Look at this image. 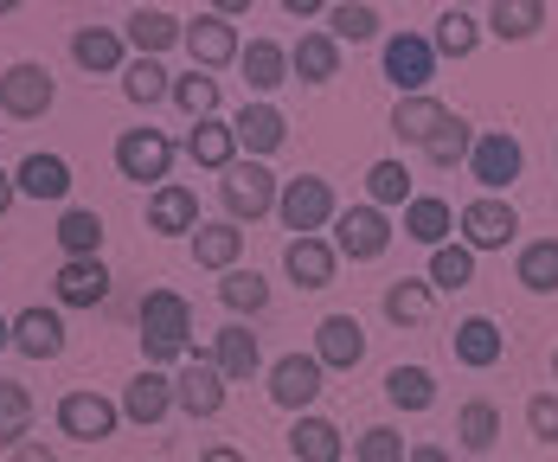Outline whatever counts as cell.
I'll use <instances>...</instances> for the list:
<instances>
[{"mask_svg": "<svg viewBox=\"0 0 558 462\" xmlns=\"http://www.w3.org/2000/svg\"><path fill=\"white\" fill-rule=\"evenodd\" d=\"M142 353H148V366L161 373L173 360H193V308H186V295L180 289H148L142 295Z\"/></svg>", "mask_w": 558, "mask_h": 462, "instance_id": "1", "label": "cell"}, {"mask_svg": "<svg viewBox=\"0 0 558 462\" xmlns=\"http://www.w3.org/2000/svg\"><path fill=\"white\" fill-rule=\"evenodd\" d=\"M219 199H225V212H231V226H257V219H270L277 212V199H282V186H277V173L264 168V161H231V168L219 173Z\"/></svg>", "mask_w": 558, "mask_h": 462, "instance_id": "2", "label": "cell"}, {"mask_svg": "<svg viewBox=\"0 0 558 462\" xmlns=\"http://www.w3.org/2000/svg\"><path fill=\"white\" fill-rule=\"evenodd\" d=\"M277 219H282V231H295V238H322V231L340 219L335 186H328L322 173H295V180H282Z\"/></svg>", "mask_w": 558, "mask_h": 462, "instance_id": "3", "label": "cell"}, {"mask_svg": "<svg viewBox=\"0 0 558 462\" xmlns=\"http://www.w3.org/2000/svg\"><path fill=\"white\" fill-rule=\"evenodd\" d=\"M116 173L161 193L168 173H173V142L161 135V129H122V135H116Z\"/></svg>", "mask_w": 558, "mask_h": 462, "instance_id": "4", "label": "cell"}, {"mask_svg": "<svg viewBox=\"0 0 558 462\" xmlns=\"http://www.w3.org/2000/svg\"><path fill=\"white\" fill-rule=\"evenodd\" d=\"M437 77V46L424 33H391L386 39V84L398 97H430Z\"/></svg>", "mask_w": 558, "mask_h": 462, "instance_id": "5", "label": "cell"}, {"mask_svg": "<svg viewBox=\"0 0 558 462\" xmlns=\"http://www.w3.org/2000/svg\"><path fill=\"white\" fill-rule=\"evenodd\" d=\"M58 104V84L46 64H33V58H20V64H7L0 71V110L13 115V122H39V115Z\"/></svg>", "mask_w": 558, "mask_h": 462, "instance_id": "6", "label": "cell"}, {"mask_svg": "<svg viewBox=\"0 0 558 462\" xmlns=\"http://www.w3.org/2000/svg\"><path fill=\"white\" fill-rule=\"evenodd\" d=\"M520 168H526V148H520L507 129H482V135H475V148H469V173L482 180L488 199H501L507 186L520 180Z\"/></svg>", "mask_w": 558, "mask_h": 462, "instance_id": "7", "label": "cell"}, {"mask_svg": "<svg viewBox=\"0 0 558 462\" xmlns=\"http://www.w3.org/2000/svg\"><path fill=\"white\" fill-rule=\"evenodd\" d=\"M513 231H520V212L507 199H488V193L456 212V244H469V251H507Z\"/></svg>", "mask_w": 558, "mask_h": 462, "instance_id": "8", "label": "cell"}, {"mask_svg": "<svg viewBox=\"0 0 558 462\" xmlns=\"http://www.w3.org/2000/svg\"><path fill=\"white\" fill-rule=\"evenodd\" d=\"M335 251L353 257V264H379L391 251V219L379 206H347L335 219Z\"/></svg>", "mask_w": 558, "mask_h": 462, "instance_id": "9", "label": "cell"}, {"mask_svg": "<svg viewBox=\"0 0 558 462\" xmlns=\"http://www.w3.org/2000/svg\"><path fill=\"white\" fill-rule=\"evenodd\" d=\"M322 379H328V366L315 353H282L277 366H270V399L282 411H295V417H308V404L322 399Z\"/></svg>", "mask_w": 558, "mask_h": 462, "instance_id": "10", "label": "cell"}, {"mask_svg": "<svg viewBox=\"0 0 558 462\" xmlns=\"http://www.w3.org/2000/svg\"><path fill=\"white\" fill-rule=\"evenodd\" d=\"M116 424H122V404H110L104 392H64L58 399V430L71 443H104V437H116Z\"/></svg>", "mask_w": 558, "mask_h": 462, "instance_id": "11", "label": "cell"}, {"mask_svg": "<svg viewBox=\"0 0 558 462\" xmlns=\"http://www.w3.org/2000/svg\"><path fill=\"white\" fill-rule=\"evenodd\" d=\"M186 52H193V71H219V64H238V52H244V39H238V26L225 20V13H193L186 20V39H180Z\"/></svg>", "mask_w": 558, "mask_h": 462, "instance_id": "12", "label": "cell"}, {"mask_svg": "<svg viewBox=\"0 0 558 462\" xmlns=\"http://www.w3.org/2000/svg\"><path fill=\"white\" fill-rule=\"evenodd\" d=\"M173 404L186 417H219L225 411V373L213 366V353H193L186 360V373L173 379Z\"/></svg>", "mask_w": 558, "mask_h": 462, "instance_id": "13", "label": "cell"}, {"mask_svg": "<svg viewBox=\"0 0 558 462\" xmlns=\"http://www.w3.org/2000/svg\"><path fill=\"white\" fill-rule=\"evenodd\" d=\"M231 129H238V155L244 161H264V155H277L282 142H289V115L277 104H244V110L231 115Z\"/></svg>", "mask_w": 558, "mask_h": 462, "instance_id": "14", "label": "cell"}, {"mask_svg": "<svg viewBox=\"0 0 558 462\" xmlns=\"http://www.w3.org/2000/svg\"><path fill=\"white\" fill-rule=\"evenodd\" d=\"M328 373H353L360 360H366V328H360V315H328L322 328H315V346H308Z\"/></svg>", "mask_w": 558, "mask_h": 462, "instance_id": "15", "label": "cell"}, {"mask_svg": "<svg viewBox=\"0 0 558 462\" xmlns=\"http://www.w3.org/2000/svg\"><path fill=\"white\" fill-rule=\"evenodd\" d=\"M282 270L295 277V289H328L335 270H340L335 238H289V244H282Z\"/></svg>", "mask_w": 558, "mask_h": 462, "instance_id": "16", "label": "cell"}, {"mask_svg": "<svg viewBox=\"0 0 558 462\" xmlns=\"http://www.w3.org/2000/svg\"><path fill=\"white\" fill-rule=\"evenodd\" d=\"M173 411V379L168 373H155V366H142L129 386H122V417L129 424H142V430H155L161 417Z\"/></svg>", "mask_w": 558, "mask_h": 462, "instance_id": "17", "label": "cell"}, {"mask_svg": "<svg viewBox=\"0 0 558 462\" xmlns=\"http://www.w3.org/2000/svg\"><path fill=\"white\" fill-rule=\"evenodd\" d=\"M129 39L110 33V26H77L71 33V58H77V71H90V77H122L129 71Z\"/></svg>", "mask_w": 558, "mask_h": 462, "instance_id": "18", "label": "cell"}, {"mask_svg": "<svg viewBox=\"0 0 558 462\" xmlns=\"http://www.w3.org/2000/svg\"><path fill=\"white\" fill-rule=\"evenodd\" d=\"M213 366L225 373V386H244V379H257V366H264V346L257 335L244 328V321H231L213 335Z\"/></svg>", "mask_w": 558, "mask_h": 462, "instance_id": "19", "label": "cell"}, {"mask_svg": "<svg viewBox=\"0 0 558 462\" xmlns=\"http://www.w3.org/2000/svg\"><path fill=\"white\" fill-rule=\"evenodd\" d=\"M13 346H20L26 360H58V353H64V315H58V308H39V302L20 308V315H13Z\"/></svg>", "mask_w": 558, "mask_h": 462, "instance_id": "20", "label": "cell"}, {"mask_svg": "<svg viewBox=\"0 0 558 462\" xmlns=\"http://www.w3.org/2000/svg\"><path fill=\"white\" fill-rule=\"evenodd\" d=\"M148 231H161V238H193V231H199V193L180 186V180H168V186L148 199Z\"/></svg>", "mask_w": 558, "mask_h": 462, "instance_id": "21", "label": "cell"}, {"mask_svg": "<svg viewBox=\"0 0 558 462\" xmlns=\"http://www.w3.org/2000/svg\"><path fill=\"white\" fill-rule=\"evenodd\" d=\"M52 295L64 302V308H97V302L110 295V270H104V257H77V264H58Z\"/></svg>", "mask_w": 558, "mask_h": 462, "instance_id": "22", "label": "cell"}, {"mask_svg": "<svg viewBox=\"0 0 558 462\" xmlns=\"http://www.w3.org/2000/svg\"><path fill=\"white\" fill-rule=\"evenodd\" d=\"M449 346H456V360H462L469 373H488V366H501L507 335L495 328V321H488V315H469V321H456Z\"/></svg>", "mask_w": 558, "mask_h": 462, "instance_id": "23", "label": "cell"}, {"mask_svg": "<svg viewBox=\"0 0 558 462\" xmlns=\"http://www.w3.org/2000/svg\"><path fill=\"white\" fill-rule=\"evenodd\" d=\"M122 39H129L142 58H161L168 46L186 39V20H173L168 7H135V13H129V26H122Z\"/></svg>", "mask_w": 558, "mask_h": 462, "instance_id": "24", "label": "cell"}, {"mask_svg": "<svg viewBox=\"0 0 558 462\" xmlns=\"http://www.w3.org/2000/svg\"><path fill=\"white\" fill-rule=\"evenodd\" d=\"M238 71H244V84L257 90V104H270V90L289 84V46H277V39H251V46L238 52Z\"/></svg>", "mask_w": 558, "mask_h": 462, "instance_id": "25", "label": "cell"}, {"mask_svg": "<svg viewBox=\"0 0 558 462\" xmlns=\"http://www.w3.org/2000/svg\"><path fill=\"white\" fill-rule=\"evenodd\" d=\"M186 161H193V168L225 173L231 161H238V129H231L225 115H213V122H193V129H186Z\"/></svg>", "mask_w": 558, "mask_h": 462, "instance_id": "26", "label": "cell"}, {"mask_svg": "<svg viewBox=\"0 0 558 462\" xmlns=\"http://www.w3.org/2000/svg\"><path fill=\"white\" fill-rule=\"evenodd\" d=\"M444 122H449L444 97H398V110H391V135L411 142V148H430V135H437Z\"/></svg>", "mask_w": 558, "mask_h": 462, "instance_id": "27", "label": "cell"}, {"mask_svg": "<svg viewBox=\"0 0 558 462\" xmlns=\"http://www.w3.org/2000/svg\"><path fill=\"white\" fill-rule=\"evenodd\" d=\"M449 231H456L449 199H437V193H417V199L404 206V238H411V244H424V251H444Z\"/></svg>", "mask_w": 558, "mask_h": 462, "instance_id": "28", "label": "cell"}, {"mask_svg": "<svg viewBox=\"0 0 558 462\" xmlns=\"http://www.w3.org/2000/svg\"><path fill=\"white\" fill-rule=\"evenodd\" d=\"M13 186L26 199H71V161L64 155H26L13 168Z\"/></svg>", "mask_w": 558, "mask_h": 462, "instance_id": "29", "label": "cell"}, {"mask_svg": "<svg viewBox=\"0 0 558 462\" xmlns=\"http://www.w3.org/2000/svg\"><path fill=\"white\" fill-rule=\"evenodd\" d=\"M238 257H244V226H231V219H213V226L193 231V264L199 270H238Z\"/></svg>", "mask_w": 558, "mask_h": 462, "instance_id": "30", "label": "cell"}, {"mask_svg": "<svg viewBox=\"0 0 558 462\" xmlns=\"http://www.w3.org/2000/svg\"><path fill=\"white\" fill-rule=\"evenodd\" d=\"M289 77H302V84H335L340 77V46L328 33H302L295 46H289Z\"/></svg>", "mask_w": 558, "mask_h": 462, "instance_id": "31", "label": "cell"}, {"mask_svg": "<svg viewBox=\"0 0 558 462\" xmlns=\"http://www.w3.org/2000/svg\"><path fill=\"white\" fill-rule=\"evenodd\" d=\"M52 238H58V251H64V264H77V257H97V251H104V219H97L90 206H64Z\"/></svg>", "mask_w": 558, "mask_h": 462, "instance_id": "32", "label": "cell"}, {"mask_svg": "<svg viewBox=\"0 0 558 462\" xmlns=\"http://www.w3.org/2000/svg\"><path fill=\"white\" fill-rule=\"evenodd\" d=\"M289 450H295V462H340V457H347L340 430L328 424V417H315V411L289 424Z\"/></svg>", "mask_w": 558, "mask_h": 462, "instance_id": "33", "label": "cell"}, {"mask_svg": "<svg viewBox=\"0 0 558 462\" xmlns=\"http://www.w3.org/2000/svg\"><path fill=\"white\" fill-rule=\"evenodd\" d=\"M546 20H553V13H546V0H495V7H488V33H495V39H507V46L533 39Z\"/></svg>", "mask_w": 558, "mask_h": 462, "instance_id": "34", "label": "cell"}, {"mask_svg": "<svg viewBox=\"0 0 558 462\" xmlns=\"http://www.w3.org/2000/svg\"><path fill=\"white\" fill-rule=\"evenodd\" d=\"M430 308H437V289L424 283V277L386 283V321L391 328H417V321H430Z\"/></svg>", "mask_w": 558, "mask_h": 462, "instance_id": "35", "label": "cell"}, {"mask_svg": "<svg viewBox=\"0 0 558 462\" xmlns=\"http://www.w3.org/2000/svg\"><path fill=\"white\" fill-rule=\"evenodd\" d=\"M482 33H488V26H482L469 7H444V13H437V33H430V46H437V58H475Z\"/></svg>", "mask_w": 558, "mask_h": 462, "instance_id": "36", "label": "cell"}, {"mask_svg": "<svg viewBox=\"0 0 558 462\" xmlns=\"http://www.w3.org/2000/svg\"><path fill=\"white\" fill-rule=\"evenodd\" d=\"M513 277H520V289H533V295H558V238H533V244H520Z\"/></svg>", "mask_w": 558, "mask_h": 462, "instance_id": "37", "label": "cell"}, {"mask_svg": "<svg viewBox=\"0 0 558 462\" xmlns=\"http://www.w3.org/2000/svg\"><path fill=\"white\" fill-rule=\"evenodd\" d=\"M495 437H501V411H495L488 399H469L462 411H456V443H462V450L482 457V450H495Z\"/></svg>", "mask_w": 558, "mask_h": 462, "instance_id": "38", "label": "cell"}, {"mask_svg": "<svg viewBox=\"0 0 558 462\" xmlns=\"http://www.w3.org/2000/svg\"><path fill=\"white\" fill-rule=\"evenodd\" d=\"M33 430V392L20 379H0V450H20Z\"/></svg>", "mask_w": 558, "mask_h": 462, "instance_id": "39", "label": "cell"}, {"mask_svg": "<svg viewBox=\"0 0 558 462\" xmlns=\"http://www.w3.org/2000/svg\"><path fill=\"white\" fill-rule=\"evenodd\" d=\"M173 104L186 122H213L219 115V77L213 71H186V77H173Z\"/></svg>", "mask_w": 558, "mask_h": 462, "instance_id": "40", "label": "cell"}, {"mask_svg": "<svg viewBox=\"0 0 558 462\" xmlns=\"http://www.w3.org/2000/svg\"><path fill=\"white\" fill-rule=\"evenodd\" d=\"M411 199H417V193H411V168H404V161H373V168H366V206L386 212V206H411Z\"/></svg>", "mask_w": 558, "mask_h": 462, "instance_id": "41", "label": "cell"}, {"mask_svg": "<svg viewBox=\"0 0 558 462\" xmlns=\"http://www.w3.org/2000/svg\"><path fill=\"white\" fill-rule=\"evenodd\" d=\"M122 97L142 104V110H155L161 97H173V77L161 71V58H135V64L122 71Z\"/></svg>", "mask_w": 558, "mask_h": 462, "instance_id": "42", "label": "cell"}, {"mask_svg": "<svg viewBox=\"0 0 558 462\" xmlns=\"http://www.w3.org/2000/svg\"><path fill=\"white\" fill-rule=\"evenodd\" d=\"M219 302L231 308V315H264L270 308V283L257 277V270H225V283H219Z\"/></svg>", "mask_w": 558, "mask_h": 462, "instance_id": "43", "label": "cell"}, {"mask_svg": "<svg viewBox=\"0 0 558 462\" xmlns=\"http://www.w3.org/2000/svg\"><path fill=\"white\" fill-rule=\"evenodd\" d=\"M386 399L398 404V411H430V404H437V379H430L424 366H391Z\"/></svg>", "mask_w": 558, "mask_h": 462, "instance_id": "44", "label": "cell"}, {"mask_svg": "<svg viewBox=\"0 0 558 462\" xmlns=\"http://www.w3.org/2000/svg\"><path fill=\"white\" fill-rule=\"evenodd\" d=\"M328 39L335 46H366V39H379V7H328Z\"/></svg>", "mask_w": 558, "mask_h": 462, "instance_id": "45", "label": "cell"}, {"mask_svg": "<svg viewBox=\"0 0 558 462\" xmlns=\"http://www.w3.org/2000/svg\"><path fill=\"white\" fill-rule=\"evenodd\" d=\"M430 289H469L475 283V251L469 244H444V251H430V277H424Z\"/></svg>", "mask_w": 558, "mask_h": 462, "instance_id": "46", "label": "cell"}, {"mask_svg": "<svg viewBox=\"0 0 558 462\" xmlns=\"http://www.w3.org/2000/svg\"><path fill=\"white\" fill-rule=\"evenodd\" d=\"M469 148H475V129H469L462 115H449L444 129L430 135L424 155H430V168H469Z\"/></svg>", "mask_w": 558, "mask_h": 462, "instance_id": "47", "label": "cell"}, {"mask_svg": "<svg viewBox=\"0 0 558 462\" xmlns=\"http://www.w3.org/2000/svg\"><path fill=\"white\" fill-rule=\"evenodd\" d=\"M411 450H404V437L391 430V424H373V430H360L353 437V462H404Z\"/></svg>", "mask_w": 558, "mask_h": 462, "instance_id": "48", "label": "cell"}, {"mask_svg": "<svg viewBox=\"0 0 558 462\" xmlns=\"http://www.w3.org/2000/svg\"><path fill=\"white\" fill-rule=\"evenodd\" d=\"M526 430L539 443H558V392H533L526 399Z\"/></svg>", "mask_w": 558, "mask_h": 462, "instance_id": "49", "label": "cell"}, {"mask_svg": "<svg viewBox=\"0 0 558 462\" xmlns=\"http://www.w3.org/2000/svg\"><path fill=\"white\" fill-rule=\"evenodd\" d=\"M13 462H58V457H52V443H33V437H26V443L13 450Z\"/></svg>", "mask_w": 558, "mask_h": 462, "instance_id": "50", "label": "cell"}, {"mask_svg": "<svg viewBox=\"0 0 558 462\" xmlns=\"http://www.w3.org/2000/svg\"><path fill=\"white\" fill-rule=\"evenodd\" d=\"M404 462H456V457L437 450V443H411V457H404Z\"/></svg>", "mask_w": 558, "mask_h": 462, "instance_id": "51", "label": "cell"}, {"mask_svg": "<svg viewBox=\"0 0 558 462\" xmlns=\"http://www.w3.org/2000/svg\"><path fill=\"white\" fill-rule=\"evenodd\" d=\"M13 199H20V186H13V173L0 168V219H7V212H13Z\"/></svg>", "mask_w": 558, "mask_h": 462, "instance_id": "52", "label": "cell"}, {"mask_svg": "<svg viewBox=\"0 0 558 462\" xmlns=\"http://www.w3.org/2000/svg\"><path fill=\"white\" fill-rule=\"evenodd\" d=\"M199 462H244V457H238L231 443H213V450H206V457H199Z\"/></svg>", "mask_w": 558, "mask_h": 462, "instance_id": "53", "label": "cell"}, {"mask_svg": "<svg viewBox=\"0 0 558 462\" xmlns=\"http://www.w3.org/2000/svg\"><path fill=\"white\" fill-rule=\"evenodd\" d=\"M13 346V315H0V353Z\"/></svg>", "mask_w": 558, "mask_h": 462, "instance_id": "54", "label": "cell"}, {"mask_svg": "<svg viewBox=\"0 0 558 462\" xmlns=\"http://www.w3.org/2000/svg\"><path fill=\"white\" fill-rule=\"evenodd\" d=\"M553 379H558V353H553Z\"/></svg>", "mask_w": 558, "mask_h": 462, "instance_id": "55", "label": "cell"}]
</instances>
